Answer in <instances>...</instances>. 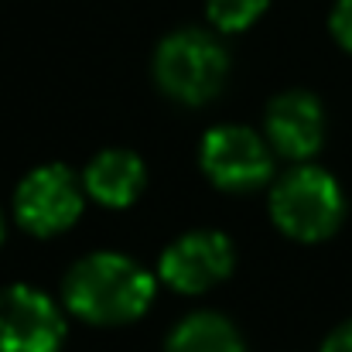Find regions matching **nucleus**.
<instances>
[{"mask_svg": "<svg viewBox=\"0 0 352 352\" xmlns=\"http://www.w3.org/2000/svg\"><path fill=\"white\" fill-rule=\"evenodd\" d=\"M157 298V274L133 256L100 250L76 260L62 280V305L69 315L89 325H130Z\"/></svg>", "mask_w": 352, "mask_h": 352, "instance_id": "obj_1", "label": "nucleus"}, {"mask_svg": "<svg viewBox=\"0 0 352 352\" xmlns=\"http://www.w3.org/2000/svg\"><path fill=\"white\" fill-rule=\"evenodd\" d=\"M230 76V55L223 41L202 28H182L168 34L154 52V79L164 96L182 107H206L216 100Z\"/></svg>", "mask_w": 352, "mask_h": 352, "instance_id": "obj_2", "label": "nucleus"}, {"mask_svg": "<svg viewBox=\"0 0 352 352\" xmlns=\"http://www.w3.org/2000/svg\"><path fill=\"white\" fill-rule=\"evenodd\" d=\"M270 219L287 239L322 243L346 219V195L339 182L315 164H298L270 188Z\"/></svg>", "mask_w": 352, "mask_h": 352, "instance_id": "obj_3", "label": "nucleus"}, {"mask_svg": "<svg viewBox=\"0 0 352 352\" xmlns=\"http://www.w3.org/2000/svg\"><path fill=\"white\" fill-rule=\"evenodd\" d=\"M82 178L65 164H38L14 188V219L38 239L72 230L82 216Z\"/></svg>", "mask_w": 352, "mask_h": 352, "instance_id": "obj_4", "label": "nucleus"}, {"mask_svg": "<svg viewBox=\"0 0 352 352\" xmlns=\"http://www.w3.org/2000/svg\"><path fill=\"white\" fill-rule=\"evenodd\" d=\"M199 168L223 192H253L274 178V147L243 123H219L199 140Z\"/></svg>", "mask_w": 352, "mask_h": 352, "instance_id": "obj_5", "label": "nucleus"}, {"mask_svg": "<svg viewBox=\"0 0 352 352\" xmlns=\"http://www.w3.org/2000/svg\"><path fill=\"white\" fill-rule=\"evenodd\" d=\"M236 267L233 239L219 230H192L171 239L157 260V280L175 294L195 298L219 287Z\"/></svg>", "mask_w": 352, "mask_h": 352, "instance_id": "obj_6", "label": "nucleus"}, {"mask_svg": "<svg viewBox=\"0 0 352 352\" xmlns=\"http://www.w3.org/2000/svg\"><path fill=\"white\" fill-rule=\"evenodd\" d=\"M65 342L62 305L31 284L0 287V352H58Z\"/></svg>", "mask_w": 352, "mask_h": 352, "instance_id": "obj_7", "label": "nucleus"}, {"mask_svg": "<svg viewBox=\"0 0 352 352\" xmlns=\"http://www.w3.org/2000/svg\"><path fill=\"white\" fill-rule=\"evenodd\" d=\"M263 137L274 147V154L305 164L315 157L325 144V110L318 96L305 89H287L270 100L263 113Z\"/></svg>", "mask_w": 352, "mask_h": 352, "instance_id": "obj_8", "label": "nucleus"}, {"mask_svg": "<svg viewBox=\"0 0 352 352\" xmlns=\"http://www.w3.org/2000/svg\"><path fill=\"white\" fill-rule=\"evenodd\" d=\"M147 185V168L140 154L126 147H107L100 151L86 171H82V188L86 195L103 206V209H130Z\"/></svg>", "mask_w": 352, "mask_h": 352, "instance_id": "obj_9", "label": "nucleus"}, {"mask_svg": "<svg viewBox=\"0 0 352 352\" xmlns=\"http://www.w3.org/2000/svg\"><path fill=\"white\" fill-rule=\"evenodd\" d=\"M164 352H246V346H243L239 329L226 315L195 311V315H185L171 329Z\"/></svg>", "mask_w": 352, "mask_h": 352, "instance_id": "obj_10", "label": "nucleus"}, {"mask_svg": "<svg viewBox=\"0 0 352 352\" xmlns=\"http://www.w3.org/2000/svg\"><path fill=\"white\" fill-rule=\"evenodd\" d=\"M267 7H270V0H206L209 21L223 34H236V31L253 28L263 17Z\"/></svg>", "mask_w": 352, "mask_h": 352, "instance_id": "obj_11", "label": "nucleus"}, {"mask_svg": "<svg viewBox=\"0 0 352 352\" xmlns=\"http://www.w3.org/2000/svg\"><path fill=\"white\" fill-rule=\"evenodd\" d=\"M329 28H332L336 41H339L346 52H352V0H339V3L332 7Z\"/></svg>", "mask_w": 352, "mask_h": 352, "instance_id": "obj_12", "label": "nucleus"}, {"mask_svg": "<svg viewBox=\"0 0 352 352\" xmlns=\"http://www.w3.org/2000/svg\"><path fill=\"white\" fill-rule=\"evenodd\" d=\"M322 352H352V322H342V325L322 342Z\"/></svg>", "mask_w": 352, "mask_h": 352, "instance_id": "obj_13", "label": "nucleus"}, {"mask_svg": "<svg viewBox=\"0 0 352 352\" xmlns=\"http://www.w3.org/2000/svg\"><path fill=\"white\" fill-rule=\"evenodd\" d=\"M0 243H3V216H0Z\"/></svg>", "mask_w": 352, "mask_h": 352, "instance_id": "obj_14", "label": "nucleus"}]
</instances>
